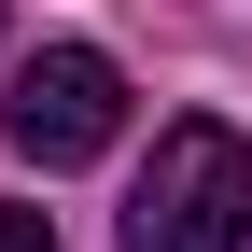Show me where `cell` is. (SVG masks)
Here are the masks:
<instances>
[{"instance_id": "obj_2", "label": "cell", "mask_w": 252, "mask_h": 252, "mask_svg": "<svg viewBox=\"0 0 252 252\" xmlns=\"http://www.w3.org/2000/svg\"><path fill=\"white\" fill-rule=\"evenodd\" d=\"M0 126H14L28 168H84V154H112V126H126V70L98 42H42L14 70V98H0Z\"/></svg>"}, {"instance_id": "obj_1", "label": "cell", "mask_w": 252, "mask_h": 252, "mask_svg": "<svg viewBox=\"0 0 252 252\" xmlns=\"http://www.w3.org/2000/svg\"><path fill=\"white\" fill-rule=\"evenodd\" d=\"M126 252H252V140L224 112H182L154 140L140 196H126Z\"/></svg>"}, {"instance_id": "obj_3", "label": "cell", "mask_w": 252, "mask_h": 252, "mask_svg": "<svg viewBox=\"0 0 252 252\" xmlns=\"http://www.w3.org/2000/svg\"><path fill=\"white\" fill-rule=\"evenodd\" d=\"M0 252H56V210H0Z\"/></svg>"}]
</instances>
